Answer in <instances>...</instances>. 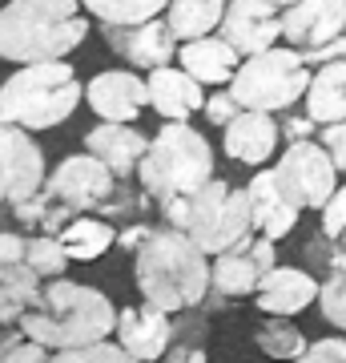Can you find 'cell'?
<instances>
[{
    "label": "cell",
    "mask_w": 346,
    "mask_h": 363,
    "mask_svg": "<svg viewBox=\"0 0 346 363\" xmlns=\"http://www.w3.org/2000/svg\"><path fill=\"white\" fill-rule=\"evenodd\" d=\"M133 279L145 303L169 315L197 311L209 295V255L178 226H154L133 255Z\"/></svg>",
    "instance_id": "obj_1"
},
{
    "label": "cell",
    "mask_w": 346,
    "mask_h": 363,
    "mask_svg": "<svg viewBox=\"0 0 346 363\" xmlns=\"http://www.w3.org/2000/svg\"><path fill=\"white\" fill-rule=\"evenodd\" d=\"M21 335L45 343L49 351L61 347H85L97 339H109L117 327V307L105 291L73 279H45L37 303L21 319Z\"/></svg>",
    "instance_id": "obj_2"
},
{
    "label": "cell",
    "mask_w": 346,
    "mask_h": 363,
    "mask_svg": "<svg viewBox=\"0 0 346 363\" xmlns=\"http://www.w3.org/2000/svg\"><path fill=\"white\" fill-rule=\"evenodd\" d=\"M85 37L89 13L81 0H8L0 9V61H64Z\"/></svg>",
    "instance_id": "obj_3"
},
{
    "label": "cell",
    "mask_w": 346,
    "mask_h": 363,
    "mask_svg": "<svg viewBox=\"0 0 346 363\" xmlns=\"http://www.w3.org/2000/svg\"><path fill=\"white\" fill-rule=\"evenodd\" d=\"M85 97V85L64 61H40L21 65L0 85V125L21 130H52L73 117V109Z\"/></svg>",
    "instance_id": "obj_4"
},
{
    "label": "cell",
    "mask_w": 346,
    "mask_h": 363,
    "mask_svg": "<svg viewBox=\"0 0 346 363\" xmlns=\"http://www.w3.org/2000/svg\"><path fill=\"white\" fill-rule=\"evenodd\" d=\"M52 202L69 206L73 214H97V218H142L145 206L154 198L145 194L142 186H129L125 178H117L113 169L85 154L64 157L61 166L52 169L45 186H40Z\"/></svg>",
    "instance_id": "obj_5"
},
{
    "label": "cell",
    "mask_w": 346,
    "mask_h": 363,
    "mask_svg": "<svg viewBox=\"0 0 346 363\" xmlns=\"http://www.w3.org/2000/svg\"><path fill=\"white\" fill-rule=\"evenodd\" d=\"M209 178H214V150L197 130H190V121H166V130H157L137 166V182L154 202L193 194Z\"/></svg>",
    "instance_id": "obj_6"
},
{
    "label": "cell",
    "mask_w": 346,
    "mask_h": 363,
    "mask_svg": "<svg viewBox=\"0 0 346 363\" xmlns=\"http://www.w3.org/2000/svg\"><path fill=\"white\" fill-rule=\"evenodd\" d=\"M310 65L302 61V52L290 45H274L266 52L242 57V65L230 81V93L238 97L242 109H258V113H282L294 101H302L310 89Z\"/></svg>",
    "instance_id": "obj_7"
},
{
    "label": "cell",
    "mask_w": 346,
    "mask_h": 363,
    "mask_svg": "<svg viewBox=\"0 0 346 363\" xmlns=\"http://www.w3.org/2000/svg\"><path fill=\"white\" fill-rule=\"evenodd\" d=\"M185 234L214 259L221 250L238 247L242 238L254 234V214L246 190H233L226 178H209L202 190L190 194V214H185Z\"/></svg>",
    "instance_id": "obj_8"
},
{
    "label": "cell",
    "mask_w": 346,
    "mask_h": 363,
    "mask_svg": "<svg viewBox=\"0 0 346 363\" xmlns=\"http://www.w3.org/2000/svg\"><path fill=\"white\" fill-rule=\"evenodd\" d=\"M274 178L298 210H322L338 190V166L322 150V142H290L286 154L274 162Z\"/></svg>",
    "instance_id": "obj_9"
},
{
    "label": "cell",
    "mask_w": 346,
    "mask_h": 363,
    "mask_svg": "<svg viewBox=\"0 0 346 363\" xmlns=\"http://www.w3.org/2000/svg\"><path fill=\"white\" fill-rule=\"evenodd\" d=\"M274 267H278L274 242L262 238V234H250L238 247L214 255V262H209V295H218V298L258 295L262 279H266Z\"/></svg>",
    "instance_id": "obj_10"
},
{
    "label": "cell",
    "mask_w": 346,
    "mask_h": 363,
    "mask_svg": "<svg viewBox=\"0 0 346 363\" xmlns=\"http://www.w3.org/2000/svg\"><path fill=\"white\" fill-rule=\"evenodd\" d=\"M45 178V150L33 142V133L21 125H0V206H16L40 194Z\"/></svg>",
    "instance_id": "obj_11"
},
{
    "label": "cell",
    "mask_w": 346,
    "mask_h": 363,
    "mask_svg": "<svg viewBox=\"0 0 346 363\" xmlns=\"http://www.w3.org/2000/svg\"><path fill=\"white\" fill-rule=\"evenodd\" d=\"M221 40H230L242 57L266 52L282 37V9H274L270 0H230L221 16Z\"/></svg>",
    "instance_id": "obj_12"
},
{
    "label": "cell",
    "mask_w": 346,
    "mask_h": 363,
    "mask_svg": "<svg viewBox=\"0 0 346 363\" xmlns=\"http://www.w3.org/2000/svg\"><path fill=\"white\" fill-rule=\"evenodd\" d=\"M101 37L117 57H125V65L149 69V73L178 57V37L169 33L161 16L142 21V25H101Z\"/></svg>",
    "instance_id": "obj_13"
},
{
    "label": "cell",
    "mask_w": 346,
    "mask_h": 363,
    "mask_svg": "<svg viewBox=\"0 0 346 363\" xmlns=\"http://www.w3.org/2000/svg\"><path fill=\"white\" fill-rule=\"evenodd\" d=\"M113 339L133 359L157 363L173 347V319H169V311H161L154 303H133V307H121L117 311Z\"/></svg>",
    "instance_id": "obj_14"
},
{
    "label": "cell",
    "mask_w": 346,
    "mask_h": 363,
    "mask_svg": "<svg viewBox=\"0 0 346 363\" xmlns=\"http://www.w3.org/2000/svg\"><path fill=\"white\" fill-rule=\"evenodd\" d=\"M85 101L101 121H125L133 125L142 109L149 105V85L137 73H125V69H109V73H97V77L85 85Z\"/></svg>",
    "instance_id": "obj_15"
},
{
    "label": "cell",
    "mask_w": 346,
    "mask_h": 363,
    "mask_svg": "<svg viewBox=\"0 0 346 363\" xmlns=\"http://www.w3.org/2000/svg\"><path fill=\"white\" fill-rule=\"evenodd\" d=\"M346 33V0H298L282 13V37L290 49L306 52Z\"/></svg>",
    "instance_id": "obj_16"
},
{
    "label": "cell",
    "mask_w": 346,
    "mask_h": 363,
    "mask_svg": "<svg viewBox=\"0 0 346 363\" xmlns=\"http://www.w3.org/2000/svg\"><path fill=\"white\" fill-rule=\"evenodd\" d=\"M246 198H250V214H254V234L278 242L298 226V214L302 210L282 194V186L274 178V169H258L250 186H246Z\"/></svg>",
    "instance_id": "obj_17"
},
{
    "label": "cell",
    "mask_w": 346,
    "mask_h": 363,
    "mask_svg": "<svg viewBox=\"0 0 346 363\" xmlns=\"http://www.w3.org/2000/svg\"><path fill=\"white\" fill-rule=\"evenodd\" d=\"M85 150H89L97 162H105L117 178L129 182L133 174H137V166H142L145 150H149V138H145L142 130L125 125V121H101L97 130H89Z\"/></svg>",
    "instance_id": "obj_18"
},
{
    "label": "cell",
    "mask_w": 346,
    "mask_h": 363,
    "mask_svg": "<svg viewBox=\"0 0 346 363\" xmlns=\"http://www.w3.org/2000/svg\"><path fill=\"white\" fill-rule=\"evenodd\" d=\"M282 138V125L274 121V113H258V109H242L226 125V154L242 166H262L274 157Z\"/></svg>",
    "instance_id": "obj_19"
},
{
    "label": "cell",
    "mask_w": 346,
    "mask_h": 363,
    "mask_svg": "<svg viewBox=\"0 0 346 363\" xmlns=\"http://www.w3.org/2000/svg\"><path fill=\"white\" fill-rule=\"evenodd\" d=\"M318 298V283H314V274H306L302 267H274V271L262 279L258 286V311L262 315H298L306 311L310 303Z\"/></svg>",
    "instance_id": "obj_20"
},
{
    "label": "cell",
    "mask_w": 346,
    "mask_h": 363,
    "mask_svg": "<svg viewBox=\"0 0 346 363\" xmlns=\"http://www.w3.org/2000/svg\"><path fill=\"white\" fill-rule=\"evenodd\" d=\"M145 85H149V105H154L166 121H190V117L205 105L202 81H193L185 69L161 65L145 77Z\"/></svg>",
    "instance_id": "obj_21"
},
{
    "label": "cell",
    "mask_w": 346,
    "mask_h": 363,
    "mask_svg": "<svg viewBox=\"0 0 346 363\" xmlns=\"http://www.w3.org/2000/svg\"><path fill=\"white\" fill-rule=\"evenodd\" d=\"M178 61L202 85H230L238 65H242V52L233 49L230 40H221L209 33V37H197V40H181Z\"/></svg>",
    "instance_id": "obj_22"
},
{
    "label": "cell",
    "mask_w": 346,
    "mask_h": 363,
    "mask_svg": "<svg viewBox=\"0 0 346 363\" xmlns=\"http://www.w3.org/2000/svg\"><path fill=\"white\" fill-rule=\"evenodd\" d=\"M306 113L318 121V125H334V121H346V61H334V65H318V73L310 77L306 89Z\"/></svg>",
    "instance_id": "obj_23"
},
{
    "label": "cell",
    "mask_w": 346,
    "mask_h": 363,
    "mask_svg": "<svg viewBox=\"0 0 346 363\" xmlns=\"http://www.w3.org/2000/svg\"><path fill=\"white\" fill-rule=\"evenodd\" d=\"M40 283H45V279H40L25 259L0 267V327H16L25 319V311L40 295Z\"/></svg>",
    "instance_id": "obj_24"
},
{
    "label": "cell",
    "mask_w": 346,
    "mask_h": 363,
    "mask_svg": "<svg viewBox=\"0 0 346 363\" xmlns=\"http://www.w3.org/2000/svg\"><path fill=\"white\" fill-rule=\"evenodd\" d=\"M57 238H61L64 255L73 262H93L101 259L105 250L117 247V226L109 218H97V214H77Z\"/></svg>",
    "instance_id": "obj_25"
},
{
    "label": "cell",
    "mask_w": 346,
    "mask_h": 363,
    "mask_svg": "<svg viewBox=\"0 0 346 363\" xmlns=\"http://www.w3.org/2000/svg\"><path fill=\"white\" fill-rule=\"evenodd\" d=\"M310 250L326 255V279L318 283V307H322V319L334 323L338 331H346V247H334L330 238L314 242Z\"/></svg>",
    "instance_id": "obj_26"
},
{
    "label": "cell",
    "mask_w": 346,
    "mask_h": 363,
    "mask_svg": "<svg viewBox=\"0 0 346 363\" xmlns=\"http://www.w3.org/2000/svg\"><path fill=\"white\" fill-rule=\"evenodd\" d=\"M230 0H169L166 9V25L178 40H197L218 33L221 16H226Z\"/></svg>",
    "instance_id": "obj_27"
},
{
    "label": "cell",
    "mask_w": 346,
    "mask_h": 363,
    "mask_svg": "<svg viewBox=\"0 0 346 363\" xmlns=\"http://www.w3.org/2000/svg\"><path fill=\"white\" fill-rule=\"evenodd\" d=\"M254 343L266 359H278V363H294L298 355L310 347L306 335H302L294 323H286V315H266L254 331Z\"/></svg>",
    "instance_id": "obj_28"
},
{
    "label": "cell",
    "mask_w": 346,
    "mask_h": 363,
    "mask_svg": "<svg viewBox=\"0 0 346 363\" xmlns=\"http://www.w3.org/2000/svg\"><path fill=\"white\" fill-rule=\"evenodd\" d=\"M81 4L101 25H142L169 9V0H81Z\"/></svg>",
    "instance_id": "obj_29"
},
{
    "label": "cell",
    "mask_w": 346,
    "mask_h": 363,
    "mask_svg": "<svg viewBox=\"0 0 346 363\" xmlns=\"http://www.w3.org/2000/svg\"><path fill=\"white\" fill-rule=\"evenodd\" d=\"M25 262L40 274V279H61L64 267L73 259L64 255L57 234H33V238H25Z\"/></svg>",
    "instance_id": "obj_30"
},
{
    "label": "cell",
    "mask_w": 346,
    "mask_h": 363,
    "mask_svg": "<svg viewBox=\"0 0 346 363\" xmlns=\"http://www.w3.org/2000/svg\"><path fill=\"white\" fill-rule=\"evenodd\" d=\"M49 363H142V359H133L117 339H97V343H85V347L52 351Z\"/></svg>",
    "instance_id": "obj_31"
},
{
    "label": "cell",
    "mask_w": 346,
    "mask_h": 363,
    "mask_svg": "<svg viewBox=\"0 0 346 363\" xmlns=\"http://www.w3.org/2000/svg\"><path fill=\"white\" fill-rule=\"evenodd\" d=\"M322 238H330L334 247H346V186H338L330 202L322 206Z\"/></svg>",
    "instance_id": "obj_32"
},
{
    "label": "cell",
    "mask_w": 346,
    "mask_h": 363,
    "mask_svg": "<svg viewBox=\"0 0 346 363\" xmlns=\"http://www.w3.org/2000/svg\"><path fill=\"white\" fill-rule=\"evenodd\" d=\"M202 113H205V121H209V125H221V130H226L233 117L242 113V105H238V97H233L230 89H218V93H209V97H205Z\"/></svg>",
    "instance_id": "obj_33"
},
{
    "label": "cell",
    "mask_w": 346,
    "mask_h": 363,
    "mask_svg": "<svg viewBox=\"0 0 346 363\" xmlns=\"http://www.w3.org/2000/svg\"><path fill=\"white\" fill-rule=\"evenodd\" d=\"M52 351L45 347V343H37V339H25L16 335L8 347H4V355H0V363H49Z\"/></svg>",
    "instance_id": "obj_34"
},
{
    "label": "cell",
    "mask_w": 346,
    "mask_h": 363,
    "mask_svg": "<svg viewBox=\"0 0 346 363\" xmlns=\"http://www.w3.org/2000/svg\"><path fill=\"white\" fill-rule=\"evenodd\" d=\"M294 363H346V339H338V335L318 339V343H310Z\"/></svg>",
    "instance_id": "obj_35"
},
{
    "label": "cell",
    "mask_w": 346,
    "mask_h": 363,
    "mask_svg": "<svg viewBox=\"0 0 346 363\" xmlns=\"http://www.w3.org/2000/svg\"><path fill=\"white\" fill-rule=\"evenodd\" d=\"M318 138H322V150H326V154H330V162L338 166V174H346V121L322 125Z\"/></svg>",
    "instance_id": "obj_36"
},
{
    "label": "cell",
    "mask_w": 346,
    "mask_h": 363,
    "mask_svg": "<svg viewBox=\"0 0 346 363\" xmlns=\"http://www.w3.org/2000/svg\"><path fill=\"white\" fill-rule=\"evenodd\" d=\"M302 61H306V65H334V61H346V33L326 40V45H318V49H306Z\"/></svg>",
    "instance_id": "obj_37"
},
{
    "label": "cell",
    "mask_w": 346,
    "mask_h": 363,
    "mask_svg": "<svg viewBox=\"0 0 346 363\" xmlns=\"http://www.w3.org/2000/svg\"><path fill=\"white\" fill-rule=\"evenodd\" d=\"M149 234H154V226H145V222L137 218V222H129L125 230L117 234V247L125 250V255H137V250L145 247V238H149Z\"/></svg>",
    "instance_id": "obj_38"
},
{
    "label": "cell",
    "mask_w": 346,
    "mask_h": 363,
    "mask_svg": "<svg viewBox=\"0 0 346 363\" xmlns=\"http://www.w3.org/2000/svg\"><path fill=\"white\" fill-rule=\"evenodd\" d=\"M314 130H318V121H314L310 113H302V117H286V121H282L286 142H310V138H314Z\"/></svg>",
    "instance_id": "obj_39"
},
{
    "label": "cell",
    "mask_w": 346,
    "mask_h": 363,
    "mask_svg": "<svg viewBox=\"0 0 346 363\" xmlns=\"http://www.w3.org/2000/svg\"><path fill=\"white\" fill-rule=\"evenodd\" d=\"M161 363H209V355L197 343H178V347H169L161 355Z\"/></svg>",
    "instance_id": "obj_40"
},
{
    "label": "cell",
    "mask_w": 346,
    "mask_h": 363,
    "mask_svg": "<svg viewBox=\"0 0 346 363\" xmlns=\"http://www.w3.org/2000/svg\"><path fill=\"white\" fill-rule=\"evenodd\" d=\"M16 259H25V234L0 230V267L4 262H16Z\"/></svg>",
    "instance_id": "obj_41"
},
{
    "label": "cell",
    "mask_w": 346,
    "mask_h": 363,
    "mask_svg": "<svg viewBox=\"0 0 346 363\" xmlns=\"http://www.w3.org/2000/svg\"><path fill=\"white\" fill-rule=\"evenodd\" d=\"M16 335H21V327H16V331H0V351L8 347V343H13V339H16Z\"/></svg>",
    "instance_id": "obj_42"
},
{
    "label": "cell",
    "mask_w": 346,
    "mask_h": 363,
    "mask_svg": "<svg viewBox=\"0 0 346 363\" xmlns=\"http://www.w3.org/2000/svg\"><path fill=\"white\" fill-rule=\"evenodd\" d=\"M270 4H274V9H282V13H286V9H294L298 0H270Z\"/></svg>",
    "instance_id": "obj_43"
},
{
    "label": "cell",
    "mask_w": 346,
    "mask_h": 363,
    "mask_svg": "<svg viewBox=\"0 0 346 363\" xmlns=\"http://www.w3.org/2000/svg\"><path fill=\"white\" fill-rule=\"evenodd\" d=\"M0 355H4V351H0Z\"/></svg>",
    "instance_id": "obj_44"
}]
</instances>
